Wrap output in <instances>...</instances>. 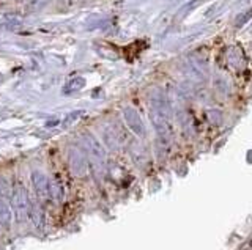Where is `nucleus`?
Returning a JSON list of instances; mask_svg holds the SVG:
<instances>
[{"label": "nucleus", "instance_id": "1", "mask_svg": "<svg viewBox=\"0 0 252 250\" xmlns=\"http://www.w3.org/2000/svg\"><path fill=\"white\" fill-rule=\"evenodd\" d=\"M84 145H85V151L89 154V161L92 164L93 173L96 176H102L104 173V161H106V154L102 150L101 143L98 142V139L94 137L90 132H85L82 136Z\"/></svg>", "mask_w": 252, "mask_h": 250}, {"label": "nucleus", "instance_id": "2", "mask_svg": "<svg viewBox=\"0 0 252 250\" xmlns=\"http://www.w3.org/2000/svg\"><path fill=\"white\" fill-rule=\"evenodd\" d=\"M11 200H13V206L16 211V219H18L19 223H24L29 217V208H30V200L27 197L26 187L21 183H16L11 189Z\"/></svg>", "mask_w": 252, "mask_h": 250}, {"label": "nucleus", "instance_id": "3", "mask_svg": "<svg viewBox=\"0 0 252 250\" xmlns=\"http://www.w3.org/2000/svg\"><path fill=\"white\" fill-rule=\"evenodd\" d=\"M32 186L33 191L38 195V198L41 201H49L51 197V181L41 170H33L32 171Z\"/></svg>", "mask_w": 252, "mask_h": 250}, {"label": "nucleus", "instance_id": "4", "mask_svg": "<svg viewBox=\"0 0 252 250\" xmlns=\"http://www.w3.org/2000/svg\"><path fill=\"white\" fill-rule=\"evenodd\" d=\"M68 162H69V170L71 173L77 178H82L87 173V161L84 158L82 151L79 148H71L68 153Z\"/></svg>", "mask_w": 252, "mask_h": 250}, {"label": "nucleus", "instance_id": "5", "mask_svg": "<svg viewBox=\"0 0 252 250\" xmlns=\"http://www.w3.org/2000/svg\"><path fill=\"white\" fill-rule=\"evenodd\" d=\"M123 116H125V120L126 123L129 124V128L136 132V134L142 136L144 134V124H142L140 118H139V115L136 111H132L131 107H126L125 111H123Z\"/></svg>", "mask_w": 252, "mask_h": 250}, {"label": "nucleus", "instance_id": "6", "mask_svg": "<svg viewBox=\"0 0 252 250\" xmlns=\"http://www.w3.org/2000/svg\"><path fill=\"white\" fill-rule=\"evenodd\" d=\"M10 223H11V209L6 198L0 194V226L2 228H8Z\"/></svg>", "mask_w": 252, "mask_h": 250}, {"label": "nucleus", "instance_id": "7", "mask_svg": "<svg viewBox=\"0 0 252 250\" xmlns=\"http://www.w3.org/2000/svg\"><path fill=\"white\" fill-rule=\"evenodd\" d=\"M63 187H62V183L59 181H51V197L52 200H55L57 203H60L63 200Z\"/></svg>", "mask_w": 252, "mask_h": 250}, {"label": "nucleus", "instance_id": "8", "mask_svg": "<svg viewBox=\"0 0 252 250\" xmlns=\"http://www.w3.org/2000/svg\"><path fill=\"white\" fill-rule=\"evenodd\" d=\"M85 85V81L82 79V77H74V79H71L68 83H66V87L65 90L66 91H77V90H81L82 87Z\"/></svg>", "mask_w": 252, "mask_h": 250}]
</instances>
